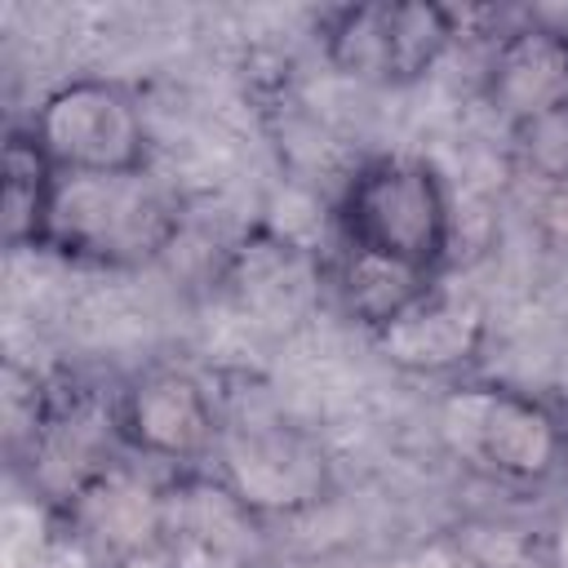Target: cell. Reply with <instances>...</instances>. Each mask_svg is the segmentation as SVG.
<instances>
[{
	"label": "cell",
	"mask_w": 568,
	"mask_h": 568,
	"mask_svg": "<svg viewBox=\"0 0 568 568\" xmlns=\"http://www.w3.org/2000/svg\"><path fill=\"white\" fill-rule=\"evenodd\" d=\"M49 532H44V510L27 506V501H9L4 506V546H0V564L4 568H40L49 555Z\"/></svg>",
	"instance_id": "13"
},
{
	"label": "cell",
	"mask_w": 568,
	"mask_h": 568,
	"mask_svg": "<svg viewBox=\"0 0 568 568\" xmlns=\"http://www.w3.org/2000/svg\"><path fill=\"white\" fill-rule=\"evenodd\" d=\"M457 36V18L430 0L342 4L324 18V53L342 75L368 84H413L435 71Z\"/></svg>",
	"instance_id": "4"
},
{
	"label": "cell",
	"mask_w": 568,
	"mask_h": 568,
	"mask_svg": "<svg viewBox=\"0 0 568 568\" xmlns=\"http://www.w3.org/2000/svg\"><path fill=\"white\" fill-rule=\"evenodd\" d=\"M53 182H58V169L44 155V146L36 142V133L13 129L4 142V186H0V226H4V244L13 253L44 244Z\"/></svg>",
	"instance_id": "12"
},
{
	"label": "cell",
	"mask_w": 568,
	"mask_h": 568,
	"mask_svg": "<svg viewBox=\"0 0 568 568\" xmlns=\"http://www.w3.org/2000/svg\"><path fill=\"white\" fill-rule=\"evenodd\" d=\"M75 519L80 528L102 541L111 555L138 550L146 541H160L164 524H160V497H151L142 484H133L129 475H89L75 484Z\"/></svg>",
	"instance_id": "10"
},
{
	"label": "cell",
	"mask_w": 568,
	"mask_h": 568,
	"mask_svg": "<svg viewBox=\"0 0 568 568\" xmlns=\"http://www.w3.org/2000/svg\"><path fill=\"white\" fill-rule=\"evenodd\" d=\"M541 226L555 235V240H568V173H559L541 200Z\"/></svg>",
	"instance_id": "14"
},
{
	"label": "cell",
	"mask_w": 568,
	"mask_h": 568,
	"mask_svg": "<svg viewBox=\"0 0 568 568\" xmlns=\"http://www.w3.org/2000/svg\"><path fill=\"white\" fill-rule=\"evenodd\" d=\"M559 568H568V524L559 528Z\"/></svg>",
	"instance_id": "15"
},
{
	"label": "cell",
	"mask_w": 568,
	"mask_h": 568,
	"mask_svg": "<svg viewBox=\"0 0 568 568\" xmlns=\"http://www.w3.org/2000/svg\"><path fill=\"white\" fill-rule=\"evenodd\" d=\"M377 337V351L404 373H453L484 346V306L470 293H422Z\"/></svg>",
	"instance_id": "9"
},
{
	"label": "cell",
	"mask_w": 568,
	"mask_h": 568,
	"mask_svg": "<svg viewBox=\"0 0 568 568\" xmlns=\"http://www.w3.org/2000/svg\"><path fill=\"white\" fill-rule=\"evenodd\" d=\"M178 235V209L146 169L129 173H58L44 248L93 266H138Z\"/></svg>",
	"instance_id": "1"
},
{
	"label": "cell",
	"mask_w": 568,
	"mask_h": 568,
	"mask_svg": "<svg viewBox=\"0 0 568 568\" xmlns=\"http://www.w3.org/2000/svg\"><path fill=\"white\" fill-rule=\"evenodd\" d=\"M493 111L515 124H541L568 111V31L515 27L497 40L484 75Z\"/></svg>",
	"instance_id": "8"
},
{
	"label": "cell",
	"mask_w": 568,
	"mask_h": 568,
	"mask_svg": "<svg viewBox=\"0 0 568 568\" xmlns=\"http://www.w3.org/2000/svg\"><path fill=\"white\" fill-rule=\"evenodd\" d=\"M120 435L160 462H195L217 448L222 422L200 377L182 368H151L129 382L120 399Z\"/></svg>",
	"instance_id": "7"
},
{
	"label": "cell",
	"mask_w": 568,
	"mask_h": 568,
	"mask_svg": "<svg viewBox=\"0 0 568 568\" xmlns=\"http://www.w3.org/2000/svg\"><path fill=\"white\" fill-rule=\"evenodd\" d=\"M439 435L470 470L506 484H537L564 466V426L506 386L448 390L439 399Z\"/></svg>",
	"instance_id": "3"
},
{
	"label": "cell",
	"mask_w": 568,
	"mask_h": 568,
	"mask_svg": "<svg viewBox=\"0 0 568 568\" xmlns=\"http://www.w3.org/2000/svg\"><path fill=\"white\" fill-rule=\"evenodd\" d=\"M426 280H430V271L404 266V262L382 257V253L359 248V244H346V253L337 262V297H342L346 315L373 333H382L422 293H430Z\"/></svg>",
	"instance_id": "11"
},
{
	"label": "cell",
	"mask_w": 568,
	"mask_h": 568,
	"mask_svg": "<svg viewBox=\"0 0 568 568\" xmlns=\"http://www.w3.org/2000/svg\"><path fill=\"white\" fill-rule=\"evenodd\" d=\"M36 142L58 173L146 169V120L138 98L115 80H67L31 120Z\"/></svg>",
	"instance_id": "5"
},
{
	"label": "cell",
	"mask_w": 568,
	"mask_h": 568,
	"mask_svg": "<svg viewBox=\"0 0 568 568\" xmlns=\"http://www.w3.org/2000/svg\"><path fill=\"white\" fill-rule=\"evenodd\" d=\"M564 470H568V430H564Z\"/></svg>",
	"instance_id": "16"
},
{
	"label": "cell",
	"mask_w": 568,
	"mask_h": 568,
	"mask_svg": "<svg viewBox=\"0 0 568 568\" xmlns=\"http://www.w3.org/2000/svg\"><path fill=\"white\" fill-rule=\"evenodd\" d=\"M222 484L248 515H297L324 501L328 457L315 435L280 417L226 422L217 435Z\"/></svg>",
	"instance_id": "6"
},
{
	"label": "cell",
	"mask_w": 568,
	"mask_h": 568,
	"mask_svg": "<svg viewBox=\"0 0 568 568\" xmlns=\"http://www.w3.org/2000/svg\"><path fill=\"white\" fill-rule=\"evenodd\" d=\"M342 231L346 244L435 271L453 231L439 169L422 155H377L359 164L342 195Z\"/></svg>",
	"instance_id": "2"
}]
</instances>
